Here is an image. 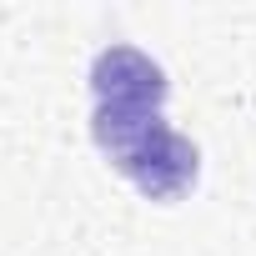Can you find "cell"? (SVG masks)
Returning <instances> with one entry per match:
<instances>
[{"label": "cell", "instance_id": "6da1fadb", "mask_svg": "<svg viewBox=\"0 0 256 256\" xmlns=\"http://www.w3.org/2000/svg\"><path fill=\"white\" fill-rule=\"evenodd\" d=\"M110 161L131 176L146 196H156V201H171V196H181L196 181V146L181 131H171L161 116L151 126H141L126 146H116Z\"/></svg>", "mask_w": 256, "mask_h": 256}, {"label": "cell", "instance_id": "7a4b0ae2", "mask_svg": "<svg viewBox=\"0 0 256 256\" xmlns=\"http://www.w3.org/2000/svg\"><path fill=\"white\" fill-rule=\"evenodd\" d=\"M90 86H96V106H151V110H161V100H166L161 66L136 46L100 50L90 66Z\"/></svg>", "mask_w": 256, "mask_h": 256}]
</instances>
